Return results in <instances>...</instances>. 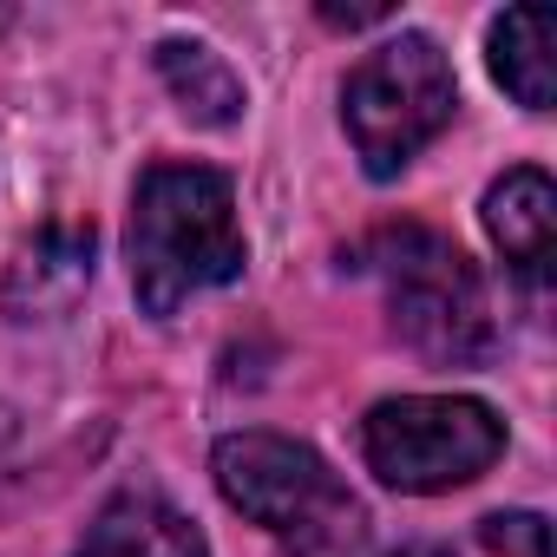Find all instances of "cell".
I'll list each match as a JSON object with an SVG mask.
<instances>
[{"mask_svg":"<svg viewBox=\"0 0 557 557\" xmlns=\"http://www.w3.org/2000/svg\"><path fill=\"white\" fill-rule=\"evenodd\" d=\"M485 66L524 112H550V99H557V21H550V8H505L485 34Z\"/></svg>","mask_w":557,"mask_h":557,"instance_id":"cell-9","label":"cell"},{"mask_svg":"<svg viewBox=\"0 0 557 557\" xmlns=\"http://www.w3.org/2000/svg\"><path fill=\"white\" fill-rule=\"evenodd\" d=\"M459 112V79L440 40L426 34H394L342 86V125L368 177H400Z\"/></svg>","mask_w":557,"mask_h":557,"instance_id":"cell-4","label":"cell"},{"mask_svg":"<svg viewBox=\"0 0 557 557\" xmlns=\"http://www.w3.org/2000/svg\"><path fill=\"white\" fill-rule=\"evenodd\" d=\"M394 557H446V550H433V544H420V550H394Z\"/></svg>","mask_w":557,"mask_h":557,"instance_id":"cell-13","label":"cell"},{"mask_svg":"<svg viewBox=\"0 0 557 557\" xmlns=\"http://www.w3.org/2000/svg\"><path fill=\"white\" fill-rule=\"evenodd\" d=\"M216 492L256 518L283 557H368L374 550V518L368 505L348 492V479L289 433H223L210 453Z\"/></svg>","mask_w":557,"mask_h":557,"instance_id":"cell-2","label":"cell"},{"mask_svg":"<svg viewBox=\"0 0 557 557\" xmlns=\"http://www.w3.org/2000/svg\"><path fill=\"white\" fill-rule=\"evenodd\" d=\"M132 296L151 322L177 315L190 296L243 275L249 243L236 223V177L216 164H151L132 190Z\"/></svg>","mask_w":557,"mask_h":557,"instance_id":"cell-1","label":"cell"},{"mask_svg":"<svg viewBox=\"0 0 557 557\" xmlns=\"http://www.w3.org/2000/svg\"><path fill=\"white\" fill-rule=\"evenodd\" d=\"M479 537L492 557H550V524L537 511H492L479 524Z\"/></svg>","mask_w":557,"mask_h":557,"instance_id":"cell-11","label":"cell"},{"mask_svg":"<svg viewBox=\"0 0 557 557\" xmlns=\"http://www.w3.org/2000/svg\"><path fill=\"white\" fill-rule=\"evenodd\" d=\"M479 223L492 236V249L505 256V269L518 283H544L550 262H557V184L537 171V164H511L485 203H479Z\"/></svg>","mask_w":557,"mask_h":557,"instance_id":"cell-6","label":"cell"},{"mask_svg":"<svg viewBox=\"0 0 557 557\" xmlns=\"http://www.w3.org/2000/svg\"><path fill=\"white\" fill-rule=\"evenodd\" d=\"M322 21L329 27H374V21H387V8H322Z\"/></svg>","mask_w":557,"mask_h":557,"instance_id":"cell-12","label":"cell"},{"mask_svg":"<svg viewBox=\"0 0 557 557\" xmlns=\"http://www.w3.org/2000/svg\"><path fill=\"white\" fill-rule=\"evenodd\" d=\"M158 79L171 86L177 112L197 119V125H236L243 106H249V92L230 73V60L210 53L203 40H158Z\"/></svg>","mask_w":557,"mask_h":557,"instance_id":"cell-10","label":"cell"},{"mask_svg":"<svg viewBox=\"0 0 557 557\" xmlns=\"http://www.w3.org/2000/svg\"><path fill=\"white\" fill-rule=\"evenodd\" d=\"M505 453V420L472 394H400L368 407L361 459L387 492H459L485 479Z\"/></svg>","mask_w":557,"mask_h":557,"instance_id":"cell-5","label":"cell"},{"mask_svg":"<svg viewBox=\"0 0 557 557\" xmlns=\"http://www.w3.org/2000/svg\"><path fill=\"white\" fill-rule=\"evenodd\" d=\"M342 262L355 275H374L387 296V315H394V335L407 348H420L426 361L472 368L492 355V342H498L492 302H485L472 256L453 236H440L426 223H381Z\"/></svg>","mask_w":557,"mask_h":557,"instance_id":"cell-3","label":"cell"},{"mask_svg":"<svg viewBox=\"0 0 557 557\" xmlns=\"http://www.w3.org/2000/svg\"><path fill=\"white\" fill-rule=\"evenodd\" d=\"M92 283V223H47L34 243H21L8 269V309L21 322H60Z\"/></svg>","mask_w":557,"mask_h":557,"instance_id":"cell-7","label":"cell"},{"mask_svg":"<svg viewBox=\"0 0 557 557\" xmlns=\"http://www.w3.org/2000/svg\"><path fill=\"white\" fill-rule=\"evenodd\" d=\"M73 557H210L203 531L151 485H125L86 531Z\"/></svg>","mask_w":557,"mask_h":557,"instance_id":"cell-8","label":"cell"}]
</instances>
